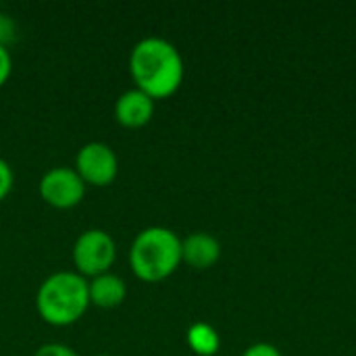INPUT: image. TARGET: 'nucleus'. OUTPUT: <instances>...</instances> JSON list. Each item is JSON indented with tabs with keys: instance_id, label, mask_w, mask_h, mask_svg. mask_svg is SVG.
Returning <instances> with one entry per match:
<instances>
[{
	"instance_id": "obj_13",
	"label": "nucleus",
	"mask_w": 356,
	"mask_h": 356,
	"mask_svg": "<svg viewBox=\"0 0 356 356\" xmlns=\"http://www.w3.org/2000/svg\"><path fill=\"white\" fill-rule=\"evenodd\" d=\"M13 184H15V173H13V169H10V165H8L4 159H0V200H4V198L10 194Z\"/></svg>"
},
{
	"instance_id": "obj_10",
	"label": "nucleus",
	"mask_w": 356,
	"mask_h": 356,
	"mask_svg": "<svg viewBox=\"0 0 356 356\" xmlns=\"http://www.w3.org/2000/svg\"><path fill=\"white\" fill-rule=\"evenodd\" d=\"M188 346L198 356H213L219 353L221 340L213 325L209 323H194L188 330Z\"/></svg>"
},
{
	"instance_id": "obj_12",
	"label": "nucleus",
	"mask_w": 356,
	"mask_h": 356,
	"mask_svg": "<svg viewBox=\"0 0 356 356\" xmlns=\"http://www.w3.org/2000/svg\"><path fill=\"white\" fill-rule=\"evenodd\" d=\"M15 38H17V25H15V21L8 15L0 13V46L6 48Z\"/></svg>"
},
{
	"instance_id": "obj_8",
	"label": "nucleus",
	"mask_w": 356,
	"mask_h": 356,
	"mask_svg": "<svg viewBox=\"0 0 356 356\" xmlns=\"http://www.w3.org/2000/svg\"><path fill=\"white\" fill-rule=\"evenodd\" d=\"M221 257V244L207 232H194L181 240V261L194 269H211Z\"/></svg>"
},
{
	"instance_id": "obj_6",
	"label": "nucleus",
	"mask_w": 356,
	"mask_h": 356,
	"mask_svg": "<svg viewBox=\"0 0 356 356\" xmlns=\"http://www.w3.org/2000/svg\"><path fill=\"white\" fill-rule=\"evenodd\" d=\"M40 196L54 209H73L86 196V184L73 167H52L40 179Z\"/></svg>"
},
{
	"instance_id": "obj_1",
	"label": "nucleus",
	"mask_w": 356,
	"mask_h": 356,
	"mask_svg": "<svg viewBox=\"0 0 356 356\" xmlns=\"http://www.w3.org/2000/svg\"><path fill=\"white\" fill-rule=\"evenodd\" d=\"M129 73L138 90L152 100L169 98L184 81V58L165 38H142L129 54Z\"/></svg>"
},
{
	"instance_id": "obj_3",
	"label": "nucleus",
	"mask_w": 356,
	"mask_h": 356,
	"mask_svg": "<svg viewBox=\"0 0 356 356\" xmlns=\"http://www.w3.org/2000/svg\"><path fill=\"white\" fill-rule=\"evenodd\" d=\"M181 265V238L167 227L142 229L129 248V267L142 282L156 284L167 280Z\"/></svg>"
},
{
	"instance_id": "obj_16",
	"label": "nucleus",
	"mask_w": 356,
	"mask_h": 356,
	"mask_svg": "<svg viewBox=\"0 0 356 356\" xmlns=\"http://www.w3.org/2000/svg\"><path fill=\"white\" fill-rule=\"evenodd\" d=\"M98 356H113V355H98Z\"/></svg>"
},
{
	"instance_id": "obj_9",
	"label": "nucleus",
	"mask_w": 356,
	"mask_h": 356,
	"mask_svg": "<svg viewBox=\"0 0 356 356\" xmlns=\"http://www.w3.org/2000/svg\"><path fill=\"white\" fill-rule=\"evenodd\" d=\"M88 292H90V305L100 309H115L125 300L127 286L119 275L108 271L98 277H92L88 282Z\"/></svg>"
},
{
	"instance_id": "obj_15",
	"label": "nucleus",
	"mask_w": 356,
	"mask_h": 356,
	"mask_svg": "<svg viewBox=\"0 0 356 356\" xmlns=\"http://www.w3.org/2000/svg\"><path fill=\"white\" fill-rule=\"evenodd\" d=\"M10 71H13V58H10V52L8 48H2L0 46V88L6 83V79L10 77Z\"/></svg>"
},
{
	"instance_id": "obj_4",
	"label": "nucleus",
	"mask_w": 356,
	"mask_h": 356,
	"mask_svg": "<svg viewBox=\"0 0 356 356\" xmlns=\"http://www.w3.org/2000/svg\"><path fill=\"white\" fill-rule=\"evenodd\" d=\"M117 259V244L104 229H86L73 244V263L79 275L98 277L108 273Z\"/></svg>"
},
{
	"instance_id": "obj_5",
	"label": "nucleus",
	"mask_w": 356,
	"mask_h": 356,
	"mask_svg": "<svg viewBox=\"0 0 356 356\" xmlns=\"http://www.w3.org/2000/svg\"><path fill=\"white\" fill-rule=\"evenodd\" d=\"M86 186H111L119 173V159L104 142H88L77 150L75 167Z\"/></svg>"
},
{
	"instance_id": "obj_2",
	"label": "nucleus",
	"mask_w": 356,
	"mask_h": 356,
	"mask_svg": "<svg viewBox=\"0 0 356 356\" xmlns=\"http://www.w3.org/2000/svg\"><path fill=\"white\" fill-rule=\"evenodd\" d=\"M88 307V280L77 271H56L48 275L35 294V309L40 317L54 327L73 325L86 315Z\"/></svg>"
},
{
	"instance_id": "obj_11",
	"label": "nucleus",
	"mask_w": 356,
	"mask_h": 356,
	"mask_svg": "<svg viewBox=\"0 0 356 356\" xmlns=\"http://www.w3.org/2000/svg\"><path fill=\"white\" fill-rule=\"evenodd\" d=\"M33 356H79L71 346L67 344H58V342H48V344H42Z\"/></svg>"
},
{
	"instance_id": "obj_7",
	"label": "nucleus",
	"mask_w": 356,
	"mask_h": 356,
	"mask_svg": "<svg viewBox=\"0 0 356 356\" xmlns=\"http://www.w3.org/2000/svg\"><path fill=\"white\" fill-rule=\"evenodd\" d=\"M152 115H154V100L138 88L125 90L115 102V119L123 127L129 129L144 127L152 119Z\"/></svg>"
},
{
	"instance_id": "obj_14",
	"label": "nucleus",
	"mask_w": 356,
	"mask_h": 356,
	"mask_svg": "<svg viewBox=\"0 0 356 356\" xmlns=\"http://www.w3.org/2000/svg\"><path fill=\"white\" fill-rule=\"evenodd\" d=\"M242 356H282V353L273 346V344H267V342H259V344H252L244 350Z\"/></svg>"
}]
</instances>
